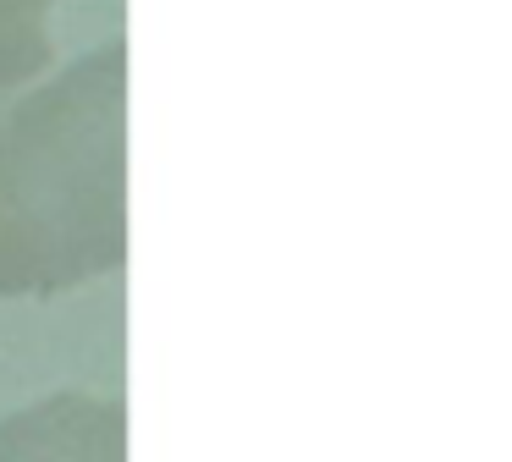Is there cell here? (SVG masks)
Returning <instances> with one entry per match:
<instances>
[{
  "mask_svg": "<svg viewBox=\"0 0 512 462\" xmlns=\"http://www.w3.org/2000/svg\"><path fill=\"white\" fill-rule=\"evenodd\" d=\"M127 259V50L0 110V297H56Z\"/></svg>",
  "mask_w": 512,
  "mask_h": 462,
  "instance_id": "obj_1",
  "label": "cell"
},
{
  "mask_svg": "<svg viewBox=\"0 0 512 462\" xmlns=\"http://www.w3.org/2000/svg\"><path fill=\"white\" fill-rule=\"evenodd\" d=\"M50 11L56 0H0V105L34 83L56 55Z\"/></svg>",
  "mask_w": 512,
  "mask_h": 462,
  "instance_id": "obj_2",
  "label": "cell"
}]
</instances>
